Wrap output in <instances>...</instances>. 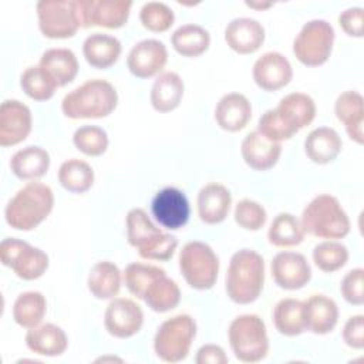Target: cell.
<instances>
[{
    "label": "cell",
    "mask_w": 364,
    "mask_h": 364,
    "mask_svg": "<svg viewBox=\"0 0 364 364\" xmlns=\"http://www.w3.org/2000/svg\"><path fill=\"white\" fill-rule=\"evenodd\" d=\"M60 185L73 193H84L94 183V171L82 159L71 158L61 164L58 169Z\"/></svg>",
    "instance_id": "obj_37"
},
{
    "label": "cell",
    "mask_w": 364,
    "mask_h": 364,
    "mask_svg": "<svg viewBox=\"0 0 364 364\" xmlns=\"http://www.w3.org/2000/svg\"><path fill=\"white\" fill-rule=\"evenodd\" d=\"M240 154L247 166L255 171L273 168L282 154V144L267 139L257 129L249 132L240 145Z\"/></svg>",
    "instance_id": "obj_20"
},
{
    "label": "cell",
    "mask_w": 364,
    "mask_h": 364,
    "mask_svg": "<svg viewBox=\"0 0 364 364\" xmlns=\"http://www.w3.org/2000/svg\"><path fill=\"white\" fill-rule=\"evenodd\" d=\"M195 361L198 364H228L229 358L220 346L205 344L198 350Z\"/></svg>",
    "instance_id": "obj_48"
},
{
    "label": "cell",
    "mask_w": 364,
    "mask_h": 364,
    "mask_svg": "<svg viewBox=\"0 0 364 364\" xmlns=\"http://www.w3.org/2000/svg\"><path fill=\"white\" fill-rule=\"evenodd\" d=\"M363 7H350L340 13L338 24L347 36L363 37L364 24H363Z\"/></svg>",
    "instance_id": "obj_46"
},
{
    "label": "cell",
    "mask_w": 364,
    "mask_h": 364,
    "mask_svg": "<svg viewBox=\"0 0 364 364\" xmlns=\"http://www.w3.org/2000/svg\"><path fill=\"white\" fill-rule=\"evenodd\" d=\"M121 280L122 276L118 266L112 262L102 260L91 267L87 279V286L94 297L107 300L118 294L121 289Z\"/></svg>",
    "instance_id": "obj_32"
},
{
    "label": "cell",
    "mask_w": 364,
    "mask_h": 364,
    "mask_svg": "<svg viewBox=\"0 0 364 364\" xmlns=\"http://www.w3.org/2000/svg\"><path fill=\"white\" fill-rule=\"evenodd\" d=\"M340 291L344 300L354 306L364 304V270L361 267L346 273L341 280Z\"/></svg>",
    "instance_id": "obj_45"
},
{
    "label": "cell",
    "mask_w": 364,
    "mask_h": 364,
    "mask_svg": "<svg viewBox=\"0 0 364 364\" xmlns=\"http://www.w3.org/2000/svg\"><path fill=\"white\" fill-rule=\"evenodd\" d=\"M272 276L274 283L284 290H299L311 279V267L299 252H280L272 259Z\"/></svg>",
    "instance_id": "obj_16"
},
{
    "label": "cell",
    "mask_w": 364,
    "mask_h": 364,
    "mask_svg": "<svg viewBox=\"0 0 364 364\" xmlns=\"http://www.w3.org/2000/svg\"><path fill=\"white\" fill-rule=\"evenodd\" d=\"M341 138L334 128L318 127L304 141V152L310 161L318 165L333 162L341 152Z\"/></svg>",
    "instance_id": "obj_27"
},
{
    "label": "cell",
    "mask_w": 364,
    "mask_h": 364,
    "mask_svg": "<svg viewBox=\"0 0 364 364\" xmlns=\"http://www.w3.org/2000/svg\"><path fill=\"white\" fill-rule=\"evenodd\" d=\"M57 84L64 87L78 74V60L70 48H50L43 53L38 64Z\"/></svg>",
    "instance_id": "obj_31"
},
{
    "label": "cell",
    "mask_w": 364,
    "mask_h": 364,
    "mask_svg": "<svg viewBox=\"0 0 364 364\" xmlns=\"http://www.w3.org/2000/svg\"><path fill=\"white\" fill-rule=\"evenodd\" d=\"M142 26L152 33H164L171 28L175 20L172 9L161 1H148L139 11Z\"/></svg>",
    "instance_id": "obj_43"
},
{
    "label": "cell",
    "mask_w": 364,
    "mask_h": 364,
    "mask_svg": "<svg viewBox=\"0 0 364 364\" xmlns=\"http://www.w3.org/2000/svg\"><path fill=\"white\" fill-rule=\"evenodd\" d=\"M264 28L250 17L233 18L225 28L226 44L239 54H252L264 43Z\"/></svg>",
    "instance_id": "obj_21"
},
{
    "label": "cell",
    "mask_w": 364,
    "mask_h": 364,
    "mask_svg": "<svg viewBox=\"0 0 364 364\" xmlns=\"http://www.w3.org/2000/svg\"><path fill=\"white\" fill-rule=\"evenodd\" d=\"M313 260L320 270L331 273L341 269L347 263L348 250L340 242L326 240L314 246Z\"/></svg>",
    "instance_id": "obj_41"
},
{
    "label": "cell",
    "mask_w": 364,
    "mask_h": 364,
    "mask_svg": "<svg viewBox=\"0 0 364 364\" xmlns=\"http://www.w3.org/2000/svg\"><path fill=\"white\" fill-rule=\"evenodd\" d=\"M26 346L30 351L38 355L57 357L67 350L68 340L61 327L53 323H46L28 328L26 334Z\"/></svg>",
    "instance_id": "obj_26"
},
{
    "label": "cell",
    "mask_w": 364,
    "mask_h": 364,
    "mask_svg": "<svg viewBox=\"0 0 364 364\" xmlns=\"http://www.w3.org/2000/svg\"><path fill=\"white\" fill-rule=\"evenodd\" d=\"M334 112L340 122L346 125L348 136L357 142H364V100L357 91H344L334 104Z\"/></svg>",
    "instance_id": "obj_24"
},
{
    "label": "cell",
    "mask_w": 364,
    "mask_h": 364,
    "mask_svg": "<svg viewBox=\"0 0 364 364\" xmlns=\"http://www.w3.org/2000/svg\"><path fill=\"white\" fill-rule=\"evenodd\" d=\"M168 61L165 44L155 38H146L136 43L128 53L127 65L136 78H151L162 71Z\"/></svg>",
    "instance_id": "obj_17"
},
{
    "label": "cell",
    "mask_w": 364,
    "mask_h": 364,
    "mask_svg": "<svg viewBox=\"0 0 364 364\" xmlns=\"http://www.w3.org/2000/svg\"><path fill=\"white\" fill-rule=\"evenodd\" d=\"M252 75L259 88L264 91H277L291 81L293 68L283 54L267 51L255 61Z\"/></svg>",
    "instance_id": "obj_19"
},
{
    "label": "cell",
    "mask_w": 364,
    "mask_h": 364,
    "mask_svg": "<svg viewBox=\"0 0 364 364\" xmlns=\"http://www.w3.org/2000/svg\"><path fill=\"white\" fill-rule=\"evenodd\" d=\"M228 337L235 357L242 363H257L267 355L266 324L257 314H242L233 318Z\"/></svg>",
    "instance_id": "obj_7"
},
{
    "label": "cell",
    "mask_w": 364,
    "mask_h": 364,
    "mask_svg": "<svg viewBox=\"0 0 364 364\" xmlns=\"http://www.w3.org/2000/svg\"><path fill=\"white\" fill-rule=\"evenodd\" d=\"M80 26L119 28L129 17L132 1L125 0H75Z\"/></svg>",
    "instance_id": "obj_13"
},
{
    "label": "cell",
    "mask_w": 364,
    "mask_h": 364,
    "mask_svg": "<svg viewBox=\"0 0 364 364\" xmlns=\"http://www.w3.org/2000/svg\"><path fill=\"white\" fill-rule=\"evenodd\" d=\"M47 311V301L40 291H24L13 304V318L24 328H33L41 323Z\"/></svg>",
    "instance_id": "obj_36"
},
{
    "label": "cell",
    "mask_w": 364,
    "mask_h": 364,
    "mask_svg": "<svg viewBox=\"0 0 364 364\" xmlns=\"http://www.w3.org/2000/svg\"><path fill=\"white\" fill-rule=\"evenodd\" d=\"M303 303L306 330L314 334L333 331L338 321V307L333 299L324 294H313Z\"/></svg>",
    "instance_id": "obj_25"
},
{
    "label": "cell",
    "mask_w": 364,
    "mask_h": 364,
    "mask_svg": "<svg viewBox=\"0 0 364 364\" xmlns=\"http://www.w3.org/2000/svg\"><path fill=\"white\" fill-rule=\"evenodd\" d=\"M75 148L88 156H100L108 148L107 132L97 125H84L75 129L73 135Z\"/></svg>",
    "instance_id": "obj_42"
},
{
    "label": "cell",
    "mask_w": 364,
    "mask_h": 364,
    "mask_svg": "<svg viewBox=\"0 0 364 364\" xmlns=\"http://www.w3.org/2000/svg\"><path fill=\"white\" fill-rule=\"evenodd\" d=\"M50 168L48 152L36 145L18 149L10 159L11 172L23 181H34L47 173Z\"/></svg>",
    "instance_id": "obj_30"
},
{
    "label": "cell",
    "mask_w": 364,
    "mask_h": 364,
    "mask_svg": "<svg viewBox=\"0 0 364 364\" xmlns=\"http://www.w3.org/2000/svg\"><path fill=\"white\" fill-rule=\"evenodd\" d=\"M165 273L164 269L145 263H129L124 270V282L131 294L136 299H144L145 290L159 274Z\"/></svg>",
    "instance_id": "obj_40"
},
{
    "label": "cell",
    "mask_w": 364,
    "mask_h": 364,
    "mask_svg": "<svg viewBox=\"0 0 364 364\" xmlns=\"http://www.w3.org/2000/svg\"><path fill=\"white\" fill-rule=\"evenodd\" d=\"M252 118V105L240 92H229L223 95L215 108L216 124L229 132L243 129Z\"/></svg>",
    "instance_id": "obj_23"
},
{
    "label": "cell",
    "mask_w": 364,
    "mask_h": 364,
    "mask_svg": "<svg viewBox=\"0 0 364 364\" xmlns=\"http://www.w3.org/2000/svg\"><path fill=\"white\" fill-rule=\"evenodd\" d=\"M118 104L117 90L101 78L88 80L70 91L61 101V111L73 119L104 118L112 114Z\"/></svg>",
    "instance_id": "obj_4"
},
{
    "label": "cell",
    "mask_w": 364,
    "mask_h": 364,
    "mask_svg": "<svg viewBox=\"0 0 364 364\" xmlns=\"http://www.w3.org/2000/svg\"><path fill=\"white\" fill-rule=\"evenodd\" d=\"M196 336V323L189 314H176L165 320L154 337V351L165 363H179L189 354Z\"/></svg>",
    "instance_id": "obj_8"
},
{
    "label": "cell",
    "mask_w": 364,
    "mask_h": 364,
    "mask_svg": "<svg viewBox=\"0 0 364 364\" xmlns=\"http://www.w3.org/2000/svg\"><path fill=\"white\" fill-rule=\"evenodd\" d=\"M142 300L152 311L166 313L179 304L181 290L175 280L162 273L148 286Z\"/></svg>",
    "instance_id": "obj_34"
},
{
    "label": "cell",
    "mask_w": 364,
    "mask_h": 364,
    "mask_svg": "<svg viewBox=\"0 0 364 364\" xmlns=\"http://www.w3.org/2000/svg\"><path fill=\"white\" fill-rule=\"evenodd\" d=\"M144 324V311L139 304L131 299L117 297L109 301L104 313V326L107 331L117 338H129L135 336Z\"/></svg>",
    "instance_id": "obj_14"
},
{
    "label": "cell",
    "mask_w": 364,
    "mask_h": 364,
    "mask_svg": "<svg viewBox=\"0 0 364 364\" xmlns=\"http://www.w3.org/2000/svg\"><path fill=\"white\" fill-rule=\"evenodd\" d=\"M179 270L192 289L209 290L218 280L219 257L208 243L188 242L179 252Z\"/></svg>",
    "instance_id": "obj_9"
},
{
    "label": "cell",
    "mask_w": 364,
    "mask_h": 364,
    "mask_svg": "<svg viewBox=\"0 0 364 364\" xmlns=\"http://www.w3.org/2000/svg\"><path fill=\"white\" fill-rule=\"evenodd\" d=\"M0 259L4 266L10 267L23 280H36L48 269L46 252L16 237L1 240Z\"/></svg>",
    "instance_id": "obj_11"
},
{
    "label": "cell",
    "mask_w": 364,
    "mask_h": 364,
    "mask_svg": "<svg viewBox=\"0 0 364 364\" xmlns=\"http://www.w3.org/2000/svg\"><path fill=\"white\" fill-rule=\"evenodd\" d=\"M273 323L276 330L283 336H300L306 331L304 303L297 299L280 300L273 310Z\"/></svg>",
    "instance_id": "obj_33"
},
{
    "label": "cell",
    "mask_w": 364,
    "mask_h": 364,
    "mask_svg": "<svg viewBox=\"0 0 364 364\" xmlns=\"http://www.w3.org/2000/svg\"><path fill=\"white\" fill-rule=\"evenodd\" d=\"M235 220L236 223L247 230H259L264 226L267 220L266 209L256 200L242 199L235 208Z\"/></svg>",
    "instance_id": "obj_44"
},
{
    "label": "cell",
    "mask_w": 364,
    "mask_h": 364,
    "mask_svg": "<svg viewBox=\"0 0 364 364\" xmlns=\"http://www.w3.org/2000/svg\"><path fill=\"white\" fill-rule=\"evenodd\" d=\"M267 237L273 246L290 247L303 242L304 230L296 216L291 213H279L270 223Z\"/></svg>",
    "instance_id": "obj_38"
},
{
    "label": "cell",
    "mask_w": 364,
    "mask_h": 364,
    "mask_svg": "<svg viewBox=\"0 0 364 364\" xmlns=\"http://www.w3.org/2000/svg\"><path fill=\"white\" fill-rule=\"evenodd\" d=\"M125 225L127 240L138 250L142 259L166 262L173 256L178 247V239L156 228L144 209H131L127 213Z\"/></svg>",
    "instance_id": "obj_5"
},
{
    "label": "cell",
    "mask_w": 364,
    "mask_h": 364,
    "mask_svg": "<svg viewBox=\"0 0 364 364\" xmlns=\"http://www.w3.org/2000/svg\"><path fill=\"white\" fill-rule=\"evenodd\" d=\"M54 206L51 188L41 182L24 185L4 209L7 225L16 230H33L50 215Z\"/></svg>",
    "instance_id": "obj_3"
},
{
    "label": "cell",
    "mask_w": 364,
    "mask_h": 364,
    "mask_svg": "<svg viewBox=\"0 0 364 364\" xmlns=\"http://www.w3.org/2000/svg\"><path fill=\"white\" fill-rule=\"evenodd\" d=\"M343 340L351 348L361 350L364 347V316H351L343 328Z\"/></svg>",
    "instance_id": "obj_47"
},
{
    "label": "cell",
    "mask_w": 364,
    "mask_h": 364,
    "mask_svg": "<svg viewBox=\"0 0 364 364\" xmlns=\"http://www.w3.org/2000/svg\"><path fill=\"white\" fill-rule=\"evenodd\" d=\"M264 284V260L252 249H240L230 257L225 279L229 299L236 304H250L259 299Z\"/></svg>",
    "instance_id": "obj_2"
},
{
    "label": "cell",
    "mask_w": 364,
    "mask_h": 364,
    "mask_svg": "<svg viewBox=\"0 0 364 364\" xmlns=\"http://www.w3.org/2000/svg\"><path fill=\"white\" fill-rule=\"evenodd\" d=\"M151 210L156 222L171 230H176L185 226L191 215L186 195L172 186L156 192L151 203Z\"/></svg>",
    "instance_id": "obj_15"
},
{
    "label": "cell",
    "mask_w": 364,
    "mask_h": 364,
    "mask_svg": "<svg viewBox=\"0 0 364 364\" xmlns=\"http://www.w3.org/2000/svg\"><path fill=\"white\" fill-rule=\"evenodd\" d=\"M185 85L179 74L173 71L161 73L151 88V104L158 112H171L179 107Z\"/></svg>",
    "instance_id": "obj_29"
},
{
    "label": "cell",
    "mask_w": 364,
    "mask_h": 364,
    "mask_svg": "<svg viewBox=\"0 0 364 364\" xmlns=\"http://www.w3.org/2000/svg\"><path fill=\"white\" fill-rule=\"evenodd\" d=\"M121 51L122 47L119 40L104 33H94L88 36L82 44V54L87 63L98 70L112 67L118 61Z\"/></svg>",
    "instance_id": "obj_28"
},
{
    "label": "cell",
    "mask_w": 364,
    "mask_h": 364,
    "mask_svg": "<svg viewBox=\"0 0 364 364\" xmlns=\"http://www.w3.org/2000/svg\"><path fill=\"white\" fill-rule=\"evenodd\" d=\"M37 16L40 31L47 38H70L81 27L75 0H41Z\"/></svg>",
    "instance_id": "obj_12"
},
{
    "label": "cell",
    "mask_w": 364,
    "mask_h": 364,
    "mask_svg": "<svg viewBox=\"0 0 364 364\" xmlns=\"http://www.w3.org/2000/svg\"><path fill=\"white\" fill-rule=\"evenodd\" d=\"M20 87L34 101L50 100L58 88L55 81L40 67L33 65L24 70L20 77Z\"/></svg>",
    "instance_id": "obj_39"
},
{
    "label": "cell",
    "mask_w": 364,
    "mask_h": 364,
    "mask_svg": "<svg viewBox=\"0 0 364 364\" xmlns=\"http://www.w3.org/2000/svg\"><path fill=\"white\" fill-rule=\"evenodd\" d=\"M333 26L321 18L307 21L293 41L296 58L307 67L323 65L333 50L334 44Z\"/></svg>",
    "instance_id": "obj_10"
},
{
    "label": "cell",
    "mask_w": 364,
    "mask_h": 364,
    "mask_svg": "<svg viewBox=\"0 0 364 364\" xmlns=\"http://www.w3.org/2000/svg\"><path fill=\"white\" fill-rule=\"evenodd\" d=\"M301 228L320 239H343L350 232V219L341 208L338 199L323 193L316 196L301 213Z\"/></svg>",
    "instance_id": "obj_6"
},
{
    "label": "cell",
    "mask_w": 364,
    "mask_h": 364,
    "mask_svg": "<svg viewBox=\"0 0 364 364\" xmlns=\"http://www.w3.org/2000/svg\"><path fill=\"white\" fill-rule=\"evenodd\" d=\"M249 7H257V9H264V7H269L270 6V3H267V4H256V3H246Z\"/></svg>",
    "instance_id": "obj_49"
},
{
    "label": "cell",
    "mask_w": 364,
    "mask_h": 364,
    "mask_svg": "<svg viewBox=\"0 0 364 364\" xmlns=\"http://www.w3.org/2000/svg\"><path fill=\"white\" fill-rule=\"evenodd\" d=\"M232 196L222 183H208L198 193V215L208 225L223 222L230 210Z\"/></svg>",
    "instance_id": "obj_22"
},
{
    "label": "cell",
    "mask_w": 364,
    "mask_h": 364,
    "mask_svg": "<svg viewBox=\"0 0 364 364\" xmlns=\"http://www.w3.org/2000/svg\"><path fill=\"white\" fill-rule=\"evenodd\" d=\"M316 117V104L304 92L284 95L274 109H267L257 122V131L266 138L282 142L290 139Z\"/></svg>",
    "instance_id": "obj_1"
},
{
    "label": "cell",
    "mask_w": 364,
    "mask_h": 364,
    "mask_svg": "<svg viewBox=\"0 0 364 364\" xmlns=\"http://www.w3.org/2000/svg\"><path fill=\"white\" fill-rule=\"evenodd\" d=\"M171 43L178 54L183 57H199L209 48L210 34L202 26L183 24L172 33Z\"/></svg>",
    "instance_id": "obj_35"
},
{
    "label": "cell",
    "mask_w": 364,
    "mask_h": 364,
    "mask_svg": "<svg viewBox=\"0 0 364 364\" xmlns=\"http://www.w3.org/2000/svg\"><path fill=\"white\" fill-rule=\"evenodd\" d=\"M31 111L18 100H6L0 107V145L13 146L23 142L31 131Z\"/></svg>",
    "instance_id": "obj_18"
}]
</instances>
